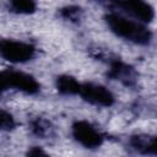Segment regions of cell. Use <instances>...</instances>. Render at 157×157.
Returning <instances> with one entry per match:
<instances>
[{
    "mask_svg": "<svg viewBox=\"0 0 157 157\" xmlns=\"http://www.w3.org/2000/svg\"><path fill=\"white\" fill-rule=\"evenodd\" d=\"M103 18L109 31L119 38L137 45H148L152 40V31L142 22L130 20L114 11L107 12Z\"/></svg>",
    "mask_w": 157,
    "mask_h": 157,
    "instance_id": "cell-1",
    "label": "cell"
},
{
    "mask_svg": "<svg viewBox=\"0 0 157 157\" xmlns=\"http://www.w3.org/2000/svg\"><path fill=\"white\" fill-rule=\"evenodd\" d=\"M91 55L94 59L107 64L108 70H107L105 75L108 78L118 81L125 87H130V88L136 87L137 80H139V74L132 65L124 61L121 58H119L107 50L99 49V48L93 49Z\"/></svg>",
    "mask_w": 157,
    "mask_h": 157,
    "instance_id": "cell-2",
    "label": "cell"
},
{
    "mask_svg": "<svg viewBox=\"0 0 157 157\" xmlns=\"http://www.w3.org/2000/svg\"><path fill=\"white\" fill-rule=\"evenodd\" d=\"M107 10H121L142 23H150L155 18L153 6L145 0H94Z\"/></svg>",
    "mask_w": 157,
    "mask_h": 157,
    "instance_id": "cell-3",
    "label": "cell"
},
{
    "mask_svg": "<svg viewBox=\"0 0 157 157\" xmlns=\"http://www.w3.org/2000/svg\"><path fill=\"white\" fill-rule=\"evenodd\" d=\"M16 90L26 94H37L40 91V83L31 74L20 70H1L0 71V94Z\"/></svg>",
    "mask_w": 157,
    "mask_h": 157,
    "instance_id": "cell-4",
    "label": "cell"
},
{
    "mask_svg": "<svg viewBox=\"0 0 157 157\" xmlns=\"http://www.w3.org/2000/svg\"><path fill=\"white\" fill-rule=\"evenodd\" d=\"M36 53V47L28 42L0 38V56L10 63L23 64L31 61Z\"/></svg>",
    "mask_w": 157,
    "mask_h": 157,
    "instance_id": "cell-5",
    "label": "cell"
},
{
    "mask_svg": "<svg viewBox=\"0 0 157 157\" xmlns=\"http://www.w3.org/2000/svg\"><path fill=\"white\" fill-rule=\"evenodd\" d=\"M71 135L77 144L88 150L98 148L105 141V135L87 120L74 121L71 125Z\"/></svg>",
    "mask_w": 157,
    "mask_h": 157,
    "instance_id": "cell-6",
    "label": "cell"
},
{
    "mask_svg": "<svg viewBox=\"0 0 157 157\" xmlns=\"http://www.w3.org/2000/svg\"><path fill=\"white\" fill-rule=\"evenodd\" d=\"M77 96L94 107L108 108L115 103L113 92L105 86L96 82H81Z\"/></svg>",
    "mask_w": 157,
    "mask_h": 157,
    "instance_id": "cell-7",
    "label": "cell"
},
{
    "mask_svg": "<svg viewBox=\"0 0 157 157\" xmlns=\"http://www.w3.org/2000/svg\"><path fill=\"white\" fill-rule=\"evenodd\" d=\"M157 139L151 134H134L128 139V146L131 151L139 155H157Z\"/></svg>",
    "mask_w": 157,
    "mask_h": 157,
    "instance_id": "cell-8",
    "label": "cell"
},
{
    "mask_svg": "<svg viewBox=\"0 0 157 157\" xmlns=\"http://www.w3.org/2000/svg\"><path fill=\"white\" fill-rule=\"evenodd\" d=\"M28 128L32 135L39 137V139H50L54 137L56 134L55 125L47 118L43 117H36L29 120Z\"/></svg>",
    "mask_w": 157,
    "mask_h": 157,
    "instance_id": "cell-9",
    "label": "cell"
},
{
    "mask_svg": "<svg viewBox=\"0 0 157 157\" xmlns=\"http://www.w3.org/2000/svg\"><path fill=\"white\" fill-rule=\"evenodd\" d=\"M80 81L71 75H59L55 78V88L61 96H77L80 90Z\"/></svg>",
    "mask_w": 157,
    "mask_h": 157,
    "instance_id": "cell-10",
    "label": "cell"
},
{
    "mask_svg": "<svg viewBox=\"0 0 157 157\" xmlns=\"http://www.w3.org/2000/svg\"><path fill=\"white\" fill-rule=\"evenodd\" d=\"M7 10L16 15H32L37 11L36 0H7Z\"/></svg>",
    "mask_w": 157,
    "mask_h": 157,
    "instance_id": "cell-11",
    "label": "cell"
},
{
    "mask_svg": "<svg viewBox=\"0 0 157 157\" xmlns=\"http://www.w3.org/2000/svg\"><path fill=\"white\" fill-rule=\"evenodd\" d=\"M58 13L63 20H66L71 23H78L82 20L83 10L78 5H66L59 9Z\"/></svg>",
    "mask_w": 157,
    "mask_h": 157,
    "instance_id": "cell-12",
    "label": "cell"
},
{
    "mask_svg": "<svg viewBox=\"0 0 157 157\" xmlns=\"http://www.w3.org/2000/svg\"><path fill=\"white\" fill-rule=\"evenodd\" d=\"M16 128V120L13 115L6 109L0 108V130L1 131H11Z\"/></svg>",
    "mask_w": 157,
    "mask_h": 157,
    "instance_id": "cell-13",
    "label": "cell"
},
{
    "mask_svg": "<svg viewBox=\"0 0 157 157\" xmlns=\"http://www.w3.org/2000/svg\"><path fill=\"white\" fill-rule=\"evenodd\" d=\"M47 152L39 146H32L27 151V156H45Z\"/></svg>",
    "mask_w": 157,
    "mask_h": 157,
    "instance_id": "cell-14",
    "label": "cell"
}]
</instances>
